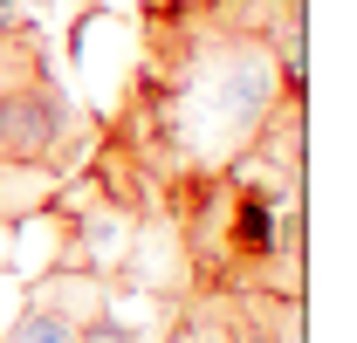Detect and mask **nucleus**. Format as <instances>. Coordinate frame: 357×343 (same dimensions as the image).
Segmentation results:
<instances>
[{"label": "nucleus", "mask_w": 357, "mask_h": 343, "mask_svg": "<svg viewBox=\"0 0 357 343\" xmlns=\"http://www.w3.org/2000/svg\"><path fill=\"white\" fill-rule=\"evenodd\" d=\"M282 89L289 83L275 69V48L248 21L185 0L144 42V76L124 110V137L137 144L124 151L144 165V178H158V192H172L192 172L234 165Z\"/></svg>", "instance_id": "nucleus-1"}, {"label": "nucleus", "mask_w": 357, "mask_h": 343, "mask_svg": "<svg viewBox=\"0 0 357 343\" xmlns=\"http://www.w3.org/2000/svg\"><path fill=\"white\" fill-rule=\"evenodd\" d=\"M69 89L55 83V69L21 76L0 89V165H42L62 178V144H69Z\"/></svg>", "instance_id": "nucleus-2"}, {"label": "nucleus", "mask_w": 357, "mask_h": 343, "mask_svg": "<svg viewBox=\"0 0 357 343\" xmlns=\"http://www.w3.org/2000/svg\"><path fill=\"white\" fill-rule=\"evenodd\" d=\"M62 199V178L42 165H0V220H21V213H42Z\"/></svg>", "instance_id": "nucleus-3"}, {"label": "nucleus", "mask_w": 357, "mask_h": 343, "mask_svg": "<svg viewBox=\"0 0 357 343\" xmlns=\"http://www.w3.org/2000/svg\"><path fill=\"white\" fill-rule=\"evenodd\" d=\"M76 323H83V316H76V309H62V296H55V289H42V296L14 316L7 343H76Z\"/></svg>", "instance_id": "nucleus-4"}, {"label": "nucleus", "mask_w": 357, "mask_h": 343, "mask_svg": "<svg viewBox=\"0 0 357 343\" xmlns=\"http://www.w3.org/2000/svg\"><path fill=\"white\" fill-rule=\"evenodd\" d=\"M42 69H55V62H48V42L35 35V28H14V35H0V89L21 83V76H42Z\"/></svg>", "instance_id": "nucleus-5"}, {"label": "nucleus", "mask_w": 357, "mask_h": 343, "mask_svg": "<svg viewBox=\"0 0 357 343\" xmlns=\"http://www.w3.org/2000/svg\"><path fill=\"white\" fill-rule=\"evenodd\" d=\"M76 343H137V337H131V323H117L110 302H96L83 323H76Z\"/></svg>", "instance_id": "nucleus-6"}, {"label": "nucleus", "mask_w": 357, "mask_h": 343, "mask_svg": "<svg viewBox=\"0 0 357 343\" xmlns=\"http://www.w3.org/2000/svg\"><path fill=\"white\" fill-rule=\"evenodd\" d=\"M165 343H220V330H213V302H199V309H185L172 323V337Z\"/></svg>", "instance_id": "nucleus-7"}, {"label": "nucleus", "mask_w": 357, "mask_h": 343, "mask_svg": "<svg viewBox=\"0 0 357 343\" xmlns=\"http://www.w3.org/2000/svg\"><path fill=\"white\" fill-rule=\"evenodd\" d=\"M14 28H28L21 21V0H0V35H14Z\"/></svg>", "instance_id": "nucleus-8"}]
</instances>
